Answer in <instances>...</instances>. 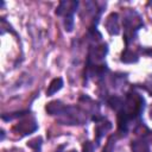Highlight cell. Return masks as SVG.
<instances>
[{
  "mask_svg": "<svg viewBox=\"0 0 152 152\" xmlns=\"http://www.w3.org/2000/svg\"><path fill=\"white\" fill-rule=\"evenodd\" d=\"M77 5H78L77 1H61L57 10H56V14L57 15H63L64 18L69 17V15H72L75 10L77 8Z\"/></svg>",
  "mask_w": 152,
  "mask_h": 152,
  "instance_id": "obj_1",
  "label": "cell"
},
{
  "mask_svg": "<svg viewBox=\"0 0 152 152\" xmlns=\"http://www.w3.org/2000/svg\"><path fill=\"white\" fill-rule=\"evenodd\" d=\"M106 28L110 34H118L120 31L118 13H110L106 20Z\"/></svg>",
  "mask_w": 152,
  "mask_h": 152,
  "instance_id": "obj_2",
  "label": "cell"
},
{
  "mask_svg": "<svg viewBox=\"0 0 152 152\" xmlns=\"http://www.w3.org/2000/svg\"><path fill=\"white\" fill-rule=\"evenodd\" d=\"M37 128V125L33 120H27V121H23V122H19L17 126H15V129L20 131L23 134H28L31 132H33L34 129Z\"/></svg>",
  "mask_w": 152,
  "mask_h": 152,
  "instance_id": "obj_3",
  "label": "cell"
},
{
  "mask_svg": "<svg viewBox=\"0 0 152 152\" xmlns=\"http://www.w3.org/2000/svg\"><path fill=\"white\" fill-rule=\"evenodd\" d=\"M64 109H65V108H64L63 103H62L61 101H57V100L51 101V102H49V103L46 104V112H48L50 115L61 114V113L64 112Z\"/></svg>",
  "mask_w": 152,
  "mask_h": 152,
  "instance_id": "obj_4",
  "label": "cell"
},
{
  "mask_svg": "<svg viewBox=\"0 0 152 152\" xmlns=\"http://www.w3.org/2000/svg\"><path fill=\"white\" fill-rule=\"evenodd\" d=\"M62 87H63V80H62L61 77L53 78V80L50 82V84H49V87H48V89H46V95H48V96H51V95L56 94L58 90L62 89Z\"/></svg>",
  "mask_w": 152,
  "mask_h": 152,
  "instance_id": "obj_5",
  "label": "cell"
},
{
  "mask_svg": "<svg viewBox=\"0 0 152 152\" xmlns=\"http://www.w3.org/2000/svg\"><path fill=\"white\" fill-rule=\"evenodd\" d=\"M121 61L125 62V63H133V62H137L138 61V57H137V55L133 51L126 50L122 53V56H121Z\"/></svg>",
  "mask_w": 152,
  "mask_h": 152,
  "instance_id": "obj_6",
  "label": "cell"
},
{
  "mask_svg": "<svg viewBox=\"0 0 152 152\" xmlns=\"http://www.w3.org/2000/svg\"><path fill=\"white\" fill-rule=\"evenodd\" d=\"M132 150L133 152H148V147L145 141H133Z\"/></svg>",
  "mask_w": 152,
  "mask_h": 152,
  "instance_id": "obj_7",
  "label": "cell"
},
{
  "mask_svg": "<svg viewBox=\"0 0 152 152\" xmlns=\"http://www.w3.org/2000/svg\"><path fill=\"white\" fill-rule=\"evenodd\" d=\"M109 128H110V124H109V122H106V124H104V121H102V122H99V124H97V126H96L97 139H100V138L103 135V133H104L106 131H108Z\"/></svg>",
  "mask_w": 152,
  "mask_h": 152,
  "instance_id": "obj_8",
  "label": "cell"
},
{
  "mask_svg": "<svg viewBox=\"0 0 152 152\" xmlns=\"http://www.w3.org/2000/svg\"><path fill=\"white\" fill-rule=\"evenodd\" d=\"M108 103L110 104V107L112 108H114V109H119V108H122V101H121V99H119V97H116V96H113L109 101H108Z\"/></svg>",
  "mask_w": 152,
  "mask_h": 152,
  "instance_id": "obj_9",
  "label": "cell"
},
{
  "mask_svg": "<svg viewBox=\"0 0 152 152\" xmlns=\"http://www.w3.org/2000/svg\"><path fill=\"white\" fill-rule=\"evenodd\" d=\"M64 27H65V31H68V32L72 31V28H74V15H69V17L64 18Z\"/></svg>",
  "mask_w": 152,
  "mask_h": 152,
  "instance_id": "obj_10",
  "label": "cell"
},
{
  "mask_svg": "<svg viewBox=\"0 0 152 152\" xmlns=\"http://www.w3.org/2000/svg\"><path fill=\"white\" fill-rule=\"evenodd\" d=\"M82 148H83V152H93L94 151V145L90 141H86L83 144V147Z\"/></svg>",
  "mask_w": 152,
  "mask_h": 152,
  "instance_id": "obj_11",
  "label": "cell"
},
{
  "mask_svg": "<svg viewBox=\"0 0 152 152\" xmlns=\"http://www.w3.org/2000/svg\"><path fill=\"white\" fill-rule=\"evenodd\" d=\"M110 151H112V140L108 141V144H107L106 148L103 150V152H110Z\"/></svg>",
  "mask_w": 152,
  "mask_h": 152,
  "instance_id": "obj_12",
  "label": "cell"
},
{
  "mask_svg": "<svg viewBox=\"0 0 152 152\" xmlns=\"http://www.w3.org/2000/svg\"><path fill=\"white\" fill-rule=\"evenodd\" d=\"M150 116H151V119H152V107H151V110H150Z\"/></svg>",
  "mask_w": 152,
  "mask_h": 152,
  "instance_id": "obj_13",
  "label": "cell"
}]
</instances>
